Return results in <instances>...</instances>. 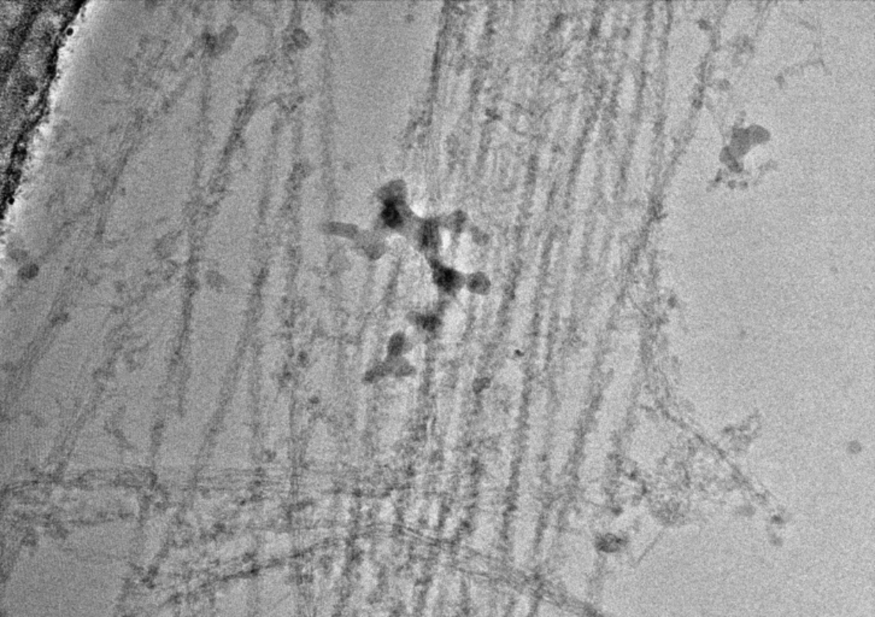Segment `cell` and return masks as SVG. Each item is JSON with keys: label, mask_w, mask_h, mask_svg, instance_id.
<instances>
[{"label": "cell", "mask_w": 875, "mask_h": 617, "mask_svg": "<svg viewBox=\"0 0 875 617\" xmlns=\"http://www.w3.org/2000/svg\"><path fill=\"white\" fill-rule=\"evenodd\" d=\"M432 281L440 293L445 295H457L464 290L466 275L454 267L441 263L436 258L431 262Z\"/></svg>", "instance_id": "6da1fadb"}, {"label": "cell", "mask_w": 875, "mask_h": 617, "mask_svg": "<svg viewBox=\"0 0 875 617\" xmlns=\"http://www.w3.org/2000/svg\"><path fill=\"white\" fill-rule=\"evenodd\" d=\"M418 246L425 254L434 258V254L439 250L441 244L439 223L434 220H427L418 228Z\"/></svg>", "instance_id": "7a4b0ae2"}, {"label": "cell", "mask_w": 875, "mask_h": 617, "mask_svg": "<svg viewBox=\"0 0 875 617\" xmlns=\"http://www.w3.org/2000/svg\"><path fill=\"white\" fill-rule=\"evenodd\" d=\"M381 220L389 229L400 231L410 220V210L405 203H386L381 211Z\"/></svg>", "instance_id": "3957f363"}, {"label": "cell", "mask_w": 875, "mask_h": 617, "mask_svg": "<svg viewBox=\"0 0 875 617\" xmlns=\"http://www.w3.org/2000/svg\"><path fill=\"white\" fill-rule=\"evenodd\" d=\"M386 379L407 380L415 375L416 367L409 357H386L382 362Z\"/></svg>", "instance_id": "277c9868"}, {"label": "cell", "mask_w": 875, "mask_h": 617, "mask_svg": "<svg viewBox=\"0 0 875 617\" xmlns=\"http://www.w3.org/2000/svg\"><path fill=\"white\" fill-rule=\"evenodd\" d=\"M356 240L359 250L367 258L379 261L386 254V244L377 234L361 233Z\"/></svg>", "instance_id": "5b68a950"}, {"label": "cell", "mask_w": 875, "mask_h": 617, "mask_svg": "<svg viewBox=\"0 0 875 617\" xmlns=\"http://www.w3.org/2000/svg\"><path fill=\"white\" fill-rule=\"evenodd\" d=\"M413 349V339L405 331H395L386 343V357H408Z\"/></svg>", "instance_id": "8992f818"}, {"label": "cell", "mask_w": 875, "mask_h": 617, "mask_svg": "<svg viewBox=\"0 0 875 617\" xmlns=\"http://www.w3.org/2000/svg\"><path fill=\"white\" fill-rule=\"evenodd\" d=\"M464 290L476 297H485L490 295L492 290V281L486 272H473L466 275Z\"/></svg>", "instance_id": "52a82bcc"}, {"label": "cell", "mask_w": 875, "mask_h": 617, "mask_svg": "<svg viewBox=\"0 0 875 617\" xmlns=\"http://www.w3.org/2000/svg\"><path fill=\"white\" fill-rule=\"evenodd\" d=\"M414 324L427 336H433L443 327V320L436 313H418L414 318Z\"/></svg>", "instance_id": "ba28073f"}, {"label": "cell", "mask_w": 875, "mask_h": 617, "mask_svg": "<svg viewBox=\"0 0 875 617\" xmlns=\"http://www.w3.org/2000/svg\"><path fill=\"white\" fill-rule=\"evenodd\" d=\"M405 185L403 182L392 181L381 188L379 192L382 204L386 203H405Z\"/></svg>", "instance_id": "9c48e42d"}, {"label": "cell", "mask_w": 875, "mask_h": 617, "mask_svg": "<svg viewBox=\"0 0 875 617\" xmlns=\"http://www.w3.org/2000/svg\"><path fill=\"white\" fill-rule=\"evenodd\" d=\"M328 233L333 236L347 238V239H357L361 234V231H359V228L356 226L341 222L331 223L328 226Z\"/></svg>", "instance_id": "30bf717a"}, {"label": "cell", "mask_w": 875, "mask_h": 617, "mask_svg": "<svg viewBox=\"0 0 875 617\" xmlns=\"http://www.w3.org/2000/svg\"><path fill=\"white\" fill-rule=\"evenodd\" d=\"M384 379H386V375L381 363L374 365L370 369H368L367 372H366V377H364V380L368 384H377V382L382 381Z\"/></svg>", "instance_id": "8fae6325"}, {"label": "cell", "mask_w": 875, "mask_h": 617, "mask_svg": "<svg viewBox=\"0 0 875 617\" xmlns=\"http://www.w3.org/2000/svg\"><path fill=\"white\" fill-rule=\"evenodd\" d=\"M464 222H466L464 215L457 211V213H451L449 217L446 218L445 224H446V228H449L451 231H459L464 226Z\"/></svg>", "instance_id": "7c38bea8"}]
</instances>
